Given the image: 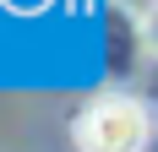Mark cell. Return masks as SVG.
<instances>
[{"mask_svg": "<svg viewBox=\"0 0 158 152\" xmlns=\"http://www.w3.org/2000/svg\"><path fill=\"white\" fill-rule=\"evenodd\" d=\"M77 152H142L147 147V109L126 92H104L71 125Z\"/></svg>", "mask_w": 158, "mask_h": 152, "instance_id": "1", "label": "cell"}]
</instances>
